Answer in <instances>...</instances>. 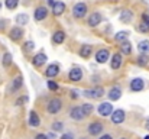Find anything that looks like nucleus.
Here are the masks:
<instances>
[{"instance_id": "nucleus-1", "label": "nucleus", "mask_w": 149, "mask_h": 139, "mask_svg": "<svg viewBox=\"0 0 149 139\" xmlns=\"http://www.w3.org/2000/svg\"><path fill=\"white\" fill-rule=\"evenodd\" d=\"M72 15H74L75 19H83V17L87 15V4L83 3V1L77 3V4L74 6V9H72Z\"/></svg>"}, {"instance_id": "nucleus-2", "label": "nucleus", "mask_w": 149, "mask_h": 139, "mask_svg": "<svg viewBox=\"0 0 149 139\" xmlns=\"http://www.w3.org/2000/svg\"><path fill=\"white\" fill-rule=\"evenodd\" d=\"M113 112H114V110H113V104L109 103V101H104V103H101L99 106V115L100 116L107 117V116H111Z\"/></svg>"}, {"instance_id": "nucleus-3", "label": "nucleus", "mask_w": 149, "mask_h": 139, "mask_svg": "<svg viewBox=\"0 0 149 139\" xmlns=\"http://www.w3.org/2000/svg\"><path fill=\"white\" fill-rule=\"evenodd\" d=\"M61 109H62V101H61L59 98H52V100H49V103H48V107H47V110L49 112L51 115H55V113H58Z\"/></svg>"}, {"instance_id": "nucleus-4", "label": "nucleus", "mask_w": 149, "mask_h": 139, "mask_svg": "<svg viewBox=\"0 0 149 139\" xmlns=\"http://www.w3.org/2000/svg\"><path fill=\"white\" fill-rule=\"evenodd\" d=\"M84 96H86V97H90V98H100V97L104 96V89L99 86V87H94V89H91V90H86V92H84Z\"/></svg>"}, {"instance_id": "nucleus-5", "label": "nucleus", "mask_w": 149, "mask_h": 139, "mask_svg": "<svg viewBox=\"0 0 149 139\" xmlns=\"http://www.w3.org/2000/svg\"><path fill=\"white\" fill-rule=\"evenodd\" d=\"M125 117H126L125 110L117 109V110H114V112H113V115H111V122H113L114 125H120V123H123Z\"/></svg>"}, {"instance_id": "nucleus-6", "label": "nucleus", "mask_w": 149, "mask_h": 139, "mask_svg": "<svg viewBox=\"0 0 149 139\" xmlns=\"http://www.w3.org/2000/svg\"><path fill=\"white\" fill-rule=\"evenodd\" d=\"M103 129H104V126H103V123H100V122H93V123L88 125V133L93 135V136L100 135V133L103 132Z\"/></svg>"}, {"instance_id": "nucleus-7", "label": "nucleus", "mask_w": 149, "mask_h": 139, "mask_svg": "<svg viewBox=\"0 0 149 139\" xmlns=\"http://www.w3.org/2000/svg\"><path fill=\"white\" fill-rule=\"evenodd\" d=\"M143 89H145V81L142 78H133L130 81V90L132 92L138 93V92H142Z\"/></svg>"}, {"instance_id": "nucleus-8", "label": "nucleus", "mask_w": 149, "mask_h": 139, "mask_svg": "<svg viewBox=\"0 0 149 139\" xmlns=\"http://www.w3.org/2000/svg\"><path fill=\"white\" fill-rule=\"evenodd\" d=\"M70 117L74 119V120H83L86 117V115L83 112V107H72L70 110Z\"/></svg>"}, {"instance_id": "nucleus-9", "label": "nucleus", "mask_w": 149, "mask_h": 139, "mask_svg": "<svg viewBox=\"0 0 149 139\" xmlns=\"http://www.w3.org/2000/svg\"><path fill=\"white\" fill-rule=\"evenodd\" d=\"M109 58H110V52H109V49H100V51H97V54H96V61H97L99 64L107 62Z\"/></svg>"}, {"instance_id": "nucleus-10", "label": "nucleus", "mask_w": 149, "mask_h": 139, "mask_svg": "<svg viewBox=\"0 0 149 139\" xmlns=\"http://www.w3.org/2000/svg\"><path fill=\"white\" fill-rule=\"evenodd\" d=\"M47 16H48V10H47V7L39 6V7H36V9H35V13H33L35 20H44Z\"/></svg>"}, {"instance_id": "nucleus-11", "label": "nucleus", "mask_w": 149, "mask_h": 139, "mask_svg": "<svg viewBox=\"0 0 149 139\" xmlns=\"http://www.w3.org/2000/svg\"><path fill=\"white\" fill-rule=\"evenodd\" d=\"M101 19H103V17H101V15H100L99 12H94V13H91V15H90V17H88V20H87V22H88V25H90V26H93V28H94V26H99L100 23H101Z\"/></svg>"}, {"instance_id": "nucleus-12", "label": "nucleus", "mask_w": 149, "mask_h": 139, "mask_svg": "<svg viewBox=\"0 0 149 139\" xmlns=\"http://www.w3.org/2000/svg\"><path fill=\"white\" fill-rule=\"evenodd\" d=\"M107 96H109V98L110 100H119L120 97H122V89L120 87H117V86H114V87H111L109 93H107Z\"/></svg>"}, {"instance_id": "nucleus-13", "label": "nucleus", "mask_w": 149, "mask_h": 139, "mask_svg": "<svg viewBox=\"0 0 149 139\" xmlns=\"http://www.w3.org/2000/svg\"><path fill=\"white\" fill-rule=\"evenodd\" d=\"M119 19H120V22H123V23H129V22L133 19V12L129 10V9H125V10H122Z\"/></svg>"}, {"instance_id": "nucleus-14", "label": "nucleus", "mask_w": 149, "mask_h": 139, "mask_svg": "<svg viewBox=\"0 0 149 139\" xmlns=\"http://www.w3.org/2000/svg\"><path fill=\"white\" fill-rule=\"evenodd\" d=\"M58 74H59V67H58V64H51L49 67L47 68V71H45V75H47L48 78L56 77Z\"/></svg>"}, {"instance_id": "nucleus-15", "label": "nucleus", "mask_w": 149, "mask_h": 139, "mask_svg": "<svg viewBox=\"0 0 149 139\" xmlns=\"http://www.w3.org/2000/svg\"><path fill=\"white\" fill-rule=\"evenodd\" d=\"M122 62H123V58H122V54L116 52L111 58V68L113 70H119L122 67Z\"/></svg>"}, {"instance_id": "nucleus-16", "label": "nucleus", "mask_w": 149, "mask_h": 139, "mask_svg": "<svg viewBox=\"0 0 149 139\" xmlns=\"http://www.w3.org/2000/svg\"><path fill=\"white\" fill-rule=\"evenodd\" d=\"M65 12V3L64 1H56L54 6H52V13L55 16H59Z\"/></svg>"}, {"instance_id": "nucleus-17", "label": "nucleus", "mask_w": 149, "mask_h": 139, "mask_svg": "<svg viewBox=\"0 0 149 139\" xmlns=\"http://www.w3.org/2000/svg\"><path fill=\"white\" fill-rule=\"evenodd\" d=\"M45 62H47V55L44 52H39L33 57V65L35 67H42Z\"/></svg>"}, {"instance_id": "nucleus-18", "label": "nucleus", "mask_w": 149, "mask_h": 139, "mask_svg": "<svg viewBox=\"0 0 149 139\" xmlns=\"http://www.w3.org/2000/svg\"><path fill=\"white\" fill-rule=\"evenodd\" d=\"M68 77H70L71 81H80V80L83 78V71H81L80 68H72V70L70 71Z\"/></svg>"}, {"instance_id": "nucleus-19", "label": "nucleus", "mask_w": 149, "mask_h": 139, "mask_svg": "<svg viewBox=\"0 0 149 139\" xmlns=\"http://www.w3.org/2000/svg\"><path fill=\"white\" fill-rule=\"evenodd\" d=\"M23 35V29L19 28V26H15L12 31H10V39L12 41H19Z\"/></svg>"}, {"instance_id": "nucleus-20", "label": "nucleus", "mask_w": 149, "mask_h": 139, "mask_svg": "<svg viewBox=\"0 0 149 139\" xmlns=\"http://www.w3.org/2000/svg\"><path fill=\"white\" fill-rule=\"evenodd\" d=\"M29 125L33 126V128H38L41 125V119H39V116H38L36 112H31L29 113Z\"/></svg>"}, {"instance_id": "nucleus-21", "label": "nucleus", "mask_w": 149, "mask_h": 139, "mask_svg": "<svg viewBox=\"0 0 149 139\" xmlns=\"http://www.w3.org/2000/svg\"><path fill=\"white\" fill-rule=\"evenodd\" d=\"M52 41H54V44H58V45H61V44L65 41V32H62V31H58V32H55V34L52 35Z\"/></svg>"}, {"instance_id": "nucleus-22", "label": "nucleus", "mask_w": 149, "mask_h": 139, "mask_svg": "<svg viewBox=\"0 0 149 139\" xmlns=\"http://www.w3.org/2000/svg\"><path fill=\"white\" fill-rule=\"evenodd\" d=\"M120 51L125 54V55H130L132 54V44L129 41H125L120 44Z\"/></svg>"}, {"instance_id": "nucleus-23", "label": "nucleus", "mask_w": 149, "mask_h": 139, "mask_svg": "<svg viewBox=\"0 0 149 139\" xmlns=\"http://www.w3.org/2000/svg\"><path fill=\"white\" fill-rule=\"evenodd\" d=\"M91 51H93L91 45H83L81 46V49H80V57H83V58H88V57L91 55Z\"/></svg>"}, {"instance_id": "nucleus-24", "label": "nucleus", "mask_w": 149, "mask_h": 139, "mask_svg": "<svg viewBox=\"0 0 149 139\" xmlns=\"http://www.w3.org/2000/svg\"><path fill=\"white\" fill-rule=\"evenodd\" d=\"M138 49H139V52H141V54H149V41L148 39L141 41V42H139V45H138Z\"/></svg>"}, {"instance_id": "nucleus-25", "label": "nucleus", "mask_w": 149, "mask_h": 139, "mask_svg": "<svg viewBox=\"0 0 149 139\" xmlns=\"http://www.w3.org/2000/svg\"><path fill=\"white\" fill-rule=\"evenodd\" d=\"M22 84H23V78H22V75H17V77L13 80V83H12V90H13V92L19 90V89L22 87Z\"/></svg>"}, {"instance_id": "nucleus-26", "label": "nucleus", "mask_w": 149, "mask_h": 139, "mask_svg": "<svg viewBox=\"0 0 149 139\" xmlns=\"http://www.w3.org/2000/svg\"><path fill=\"white\" fill-rule=\"evenodd\" d=\"M28 20H29V17H28L26 13H20V15L16 16V23H19L20 26H25L28 23Z\"/></svg>"}, {"instance_id": "nucleus-27", "label": "nucleus", "mask_w": 149, "mask_h": 139, "mask_svg": "<svg viewBox=\"0 0 149 139\" xmlns=\"http://www.w3.org/2000/svg\"><path fill=\"white\" fill-rule=\"evenodd\" d=\"M127 36H129V32H126V31H120V32H117V34H116V36H114V38H116V41H117V42H120V44H122V42L127 41Z\"/></svg>"}, {"instance_id": "nucleus-28", "label": "nucleus", "mask_w": 149, "mask_h": 139, "mask_svg": "<svg viewBox=\"0 0 149 139\" xmlns=\"http://www.w3.org/2000/svg\"><path fill=\"white\" fill-rule=\"evenodd\" d=\"M81 107H83V112H84L86 117H87V116H90V115L93 113V110H94V106H93L91 103H84Z\"/></svg>"}, {"instance_id": "nucleus-29", "label": "nucleus", "mask_w": 149, "mask_h": 139, "mask_svg": "<svg viewBox=\"0 0 149 139\" xmlns=\"http://www.w3.org/2000/svg\"><path fill=\"white\" fill-rule=\"evenodd\" d=\"M138 64H139V65H142V67L148 65L149 64V55L148 54H141V55L138 57Z\"/></svg>"}, {"instance_id": "nucleus-30", "label": "nucleus", "mask_w": 149, "mask_h": 139, "mask_svg": "<svg viewBox=\"0 0 149 139\" xmlns=\"http://www.w3.org/2000/svg\"><path fill=\"white\" fill-rule=\"evenodd\" d=\"M1 64H3V67H9V65L12 64V54H9V52H6V54L3 55V59H1Z\"/></svg>"}, {"instance_id": "nucleus-31", "label": "nucleus", "mask_w": 149, "mask_h": 139, "mask_svg": "<svg viewBox=\"0 0 149 139\" xmlns=\"http://www.w3.org/2000/svg\"><path fill=\"white\" fill-rule=\"evenodd\" d=\"M4 4H6L7 9L15 10V9L17 7V4H19V0H4Z\"/></svg>"}, {"instance_id": "nucleus-32", "label": "nucleus", "mask_w": 149, "mask_h": 139, "mask_svg": "<svg viewBox=\"0 0 149 139\" xmlns=\"http://www.w3.org/2000/svg\"><path fill=\"white\" fill-rule=\"evenodd\" d=\"M62 129H64L62 122H54V123H52V131H54V132H61Z\"/></svg>"}, {"instance_id": "nucleus-33", "label": "nucleus", "mask_w": 149, "mask_h": 139, "mask_svg": "<svg viewBox=\"0 0 149 139\" xmlns=\"http://www.w3.org/2000/svg\"><path fill=\"white\" fill-rule=\"evenodd\" d=\"M48 89H49V90H52V92H58V90H59V86H58L55 81L49 80V81H48Z\"/></svg>"}, {"instance_id": "nucleus-34", "label": "nucleus", "mask_w": 149, "mask_h": 139, "mask_svg": "<svg viewBox=\"0 0 149 139\" xmlns=\"http://www.w3.org/2000/svg\"><path fill=\"white\" fill-rule=\"evenodd\" d=\"M139 31H141V32H143V34L149 32V25H146L145 22H141V25H139Z\"/></svg>"}, {"instance_id": "nucleus-35", "label": "nucleus", "mask_w": 149, "mask_h": 139, "mask_svg": "<svg viewBox=\"0 0 149 139\" xmlns=\"http://www.w3.org/2000/svg\"><path fill=\"white\" fill-rule=\"evenodd\" d=\"M25 101H28V96H22L20 98H17V100H16V104H17V106H20V104H22V103H25Z\"/></svg>"}, {"instance_id": "nucleus-36", "label": "nucleus", "mask_w": 149, "mask_h": 139, "mask_svg": "<svg viewBox=\"0 0 149 139\" xmlns=\"http://www.w3.org/2000/svg\"><path fill=\"white\" fill-rule=\"evenodd\" d=\"M25 49H26V51H32V49H33V42H32V41H28V42L25 44Z\"/></svg>"}, {"instance_id": "nucleus-37", "label": "nucleus", "mask_w": 149, "mask_h": 139, "mask_svg": "<svg viewBox=\"0 0 149 139\" xmlns=\"http://www.w3.org/2000/svg\"><path fill=\"white\" fill-rule=\"evenodd\" d=\"M142 22H145L146 25H149V15H142Z\"/></svg>"}, {"instance_id": "nucleus-38", "label": "nucleus", "mask_w": 149, "mask_h": 139, "mask_svg": "<svg viewBox=\"0 0 149 139\" xmlns=\"http://www.w3.org/2000/svg\"><path fill=\"white\" fill-rule=\"evenodd\" d=\"M61 139H74V138H72L71 133H64V135L61 136Z\"/></svg>"}, {"instance_id": "nucleus-39", "label": "nucleus", "mask_w": 149, "mask_h": 139, "mask_svg": "<svg viewBox=\"0 0 149 139\" xmlns=\"http://www.w3.org/2000/svg\"><path fill=\"white\" fill-rule=\"evenodd\" d=\"M35 139H48V136H47V135H44V133H39V135H36V136H35Z\"/></svg>"}, {"instance_id": "nucleus-40", "label": "nucleus", "mask_w": 149, "mask_h": 139, "mask_svg": "<svg viewBox=\"0 0 149 139\" xmlns=\"http://www.w3.org/2000/svg\"><path fill=\"white\" fill-rule=\"evenodd\" d=\"M100 139H113L111 135H103V136H100Z\"/></svg>"}, {"instance_id": "nucleus-41", "label": "nucleus", "mask_w": 149, "mask_h": 139, "mask_svg": "<svg viewBox=\"0 0 149 139\" xmlns=\"http://www.w3.org/2000/svg\"><path fill=\"white\" fill-rule=\"evenodd\" d=\"M71 97H72V98H77V97H78L77 92H71Z\"/></svg>"}, {"instance_id": "nucleus-42", "label": "nucleus", "mask_w": 149, "mask_h": 139, "mask_svg": "<svg viewBox=\"0 0 149 139\" xmlns=\"http://www.w3.org/2000/svg\"><path fill=\"white\" fill-rule=\"evenodd\" d=\"M55 3H56V1H54V0H48V4H49V6H54Z\"/></svg>"}, {"instance_id": "nucleus-43", "label": "nucleus", "mask_w": 149, "mask_h": 139, "mask_svg": "<svg viewBox=\"0 0 149 139\" xmlns=\"http://www.w3.org/2000/svg\"><path fill=\"white\" fill-rule=\"evenodd\" d=\"M145 128H146V129H148V131H149V119H148V120H146V123H145Z\"/></svg>"}, {"instance_id": "nucleus-44", "label": "nucleus", "mask_w": 149, "mask_h": 139, "mask_svg": "<svg viewBox=\"0 0 149 139\" xmlns=\"http://www.w3.org/2000/svg\"><path fill=\"white\" fill-rule=\"evenodd\" d=\"M48 139H54V135L51 133V135H48Z\"/></svg>"}, {"instance_id": "nucleus-45", "label": "nucleus", "mask_w": 149, "mask_h": 139, "mask_svg": "<svg viewBox=\"0 0 149 139\" xmlns=\"http://www.w3.org/2000/svg\"><path fill=\"white\" fill-rule=\"evenodd\" d=\"M143 139H149V135H146V136H145V138H143Z\"/></svg>"}, {"instance_id": "nucleus-46", "label": "nucleus", "mask_w": 149, "mask_h": 139, "mask_svg": "<svg viewBox=\"0 0 149 139\" xmlns=\"http://www.w3.org/2000/svg\"><path fill=\"white\" fill-rule=\"evenodd\" d=\"M0 7H1V1H0Z\"/></svg>"}, {"instance_id": "nucleus-47", "label": "nucleus", "mask_w": 149, "mask_h": 139, "mask_svg": "<svg viewBox=\"0 0 149 139\" xmlns=\"http://www.w3.org/2000/svg\"><path fill=\"white\" fill-rule=\"evenodd\" d=\"M122 139H126V138H122Z\"/></svg>"}, {"instance_id": "nucleus-48", "label": "nucleus", "mask_w": 149, "mask_h": 139, "mask_svg": "<svg viewBox=\"0 0 149 139\" xmlns=\"http://www.w3.org/2000/svg\"><path fill=\"white\" fill-rule=\"evenodd\" d=\"M83 139H86V138H83Z\"/></svg>"}]
</instances>
